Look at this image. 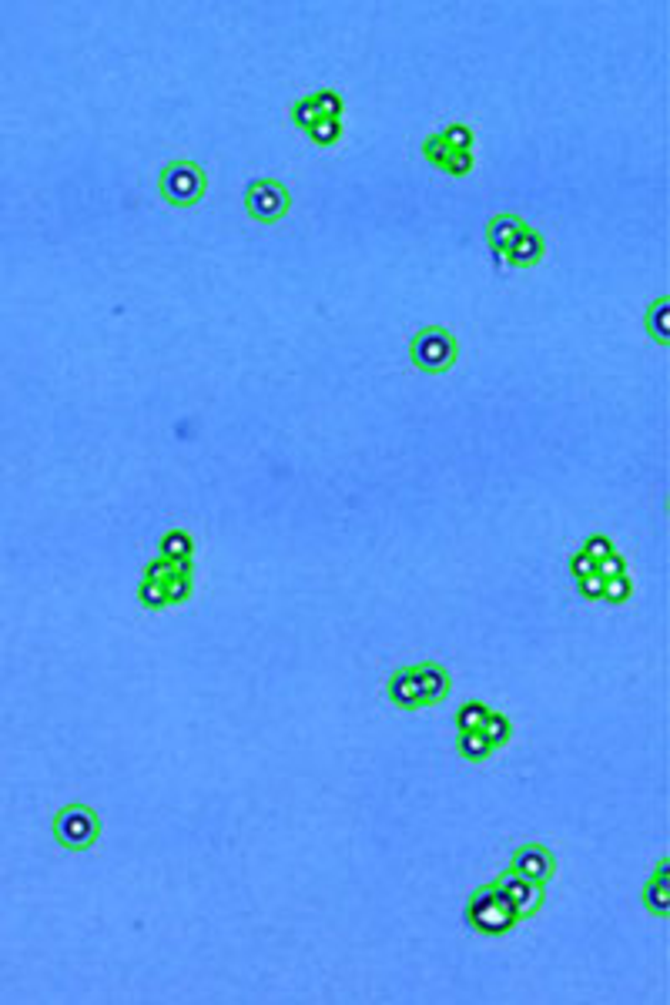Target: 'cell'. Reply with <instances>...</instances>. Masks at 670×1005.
I'll list each match as a JSON object with an SVG mask.
<instances>
[{
    "label": "cell",
    "mask_w": 670,
    "mask_h": 1005,
    "mask_svg": "<svg viewBox=\"0 0 670 1005\" xmlns=\"http://www.w3.org/2000/svg\"><path fill=\"white\" fill-rule=\"evenodd\" d=\"M517 908L510 905V898L493 884H483L476 888L466 902V925L472 932H483V935H506L510 928L517 925Z\"/></svg>",
    "instance_id": "1"
},
{
    "label": "cell",
    "mask_w": 670,
    "mask_h": 1005,
    "mask_svg": "<svg viewBox=\"0 0 670 1005\" xmlns=\"http://www.w3.org/2000/svg\"><path fill=\"white\" fill-rule=\"evenodd\" d=\"M158 188H161V198L175 208H191L205 198V188H209V178L201 171V165L195 161H168L158 175Z\"/></svg>",
    "instance_id": "2"
},
{
    "label": "cell",
    "mask_w": 670,
    "mask_h": 1005,
    "mask_svg": "<svg viewBox=\"0 0 670 1005\" xmlns=\"http://www.w3.org/2000/svg\"><path fill=\"white\" fill-rule=\"evenodd\" d=\"M456 355H460V345L452 339V332L442 329V325L419 329L409 343V359L422 372H446V369H452Z\"/></svg>",
    "instance_id": "3"
},
{
    "label": "cell",
    "mask_w": 670,
    "mask_h": 1005,
    "mask_svg": "<svg viewBox=\"0 0 670 1005\" xmlns=\"http://www.w3.org/2000/svg\"><path fill=\"white\" fill-rule=\"evenodd\" d=\"M101 835V817L88 805H64L54 815V838L67 851H88Z\"/></svg>",
    "instance_id": "4"
},
{
    "label": "cell",
    "mask_w": 670,
    "mask_h": 1005,
    "mask_svg": "<svg viewBox=\"0 0 670 1005\" xmlns=\"http://www.w3.org/2000/svg\"><path fill=\"white\" fill-rule=\"evenodd\" d=\"M292 208V195L282 181H272V178H252L245 185V211L252 215L255 221L262 225H275L282 221Z\"/></svg>",
    "instance_id": "5"
},
{
    "label": "cell",
    "mask_w": 670,
    "mask_h": 1005,
    "mask_svg": "<svg viewBox=\"0 0 670 1005\" xmlns=\"http://www.w3.org/2000/svg\"><path fill=\"white\" fill-rule=\"evenodd\" d=\"M496 888L503 892L506 898H510V905L517 908V918L519 922H527V918H533L543 908V884H533L527 882L523 875H517L513 868L510 872H503L500 878H496Z\"/></svg>",
    "instance_id": "6"
},
{
    "label": "cell",
    "mask_w": 670,
    "mask_h": 1005,
    "mask_svg": "<svg viewBox=\"0 0 670 1005\" xmlns=\"http://www.w3.org/2000/svg\"><path fill=\"white\" fill-rule=\"evenodd\" d=\"M513 872L523 875L533 884H547L553 878V872H557V858H553V851L547 845L529 841V845L517 848V855H513Z\"/></svg>",
    "instance_id": "7"
},
{
    "label": "cell",
    "mask_w": 670,
    "mask_h": 1005,
    "mask_svg": "<svg viewBox=\"0 0 670 1005\" xmlns=\"http://www.w3.org/2000/svg\"><path fill=\"white\" fill-rule=\"evenodd\" d=\"M416 684H419V701H422V707H429V704H440V701L450 697L452 677L442 663L429 661V663H419L416 667Z\"/></svg>",
    "instance_id": "8"
},
{
    "label": "cell",
    "mask_w": 670,
    "mask_h": 1005,
    "mask_svg": "<svg viewBox=\"0 0 670 1005\" xmlns=\"http://www.w3.org/2000/svg\"><path fill=\"white\" fill-rule=\"evenodd\" d=\"M523 228H527V221L519 218V215H493V218H490V225H486V242L493 248L496 262H503L506 255H510V248H513V242L519 238Z\"/></svg>",
    "instance_id": "9"
},
{
    "label": "cell",
    "mask_w": 670,
    "mask_h": 1005,
    "mask_svg": "<svg viewBox=\"0 0 670 1005\" xmlns=\"http://www.w3.org/2000/svg\"><path fill=\"white\" fill-rule=\"evenodd\" d=\"M389 701L403 710H419L422 701H419V684H416V667H399L396 674L389 677Z\"/></svg>",
    "instance_id": "10"
},
{
    "label": "cell",
    "mask_w": 670,
    "mask_h": 1005,
    "mask_svg": "<svg viewBox=\"0 0 670 1005\" xmlns=\"http://www.w3.org/2000/svg\"><path fill=\"white\" fill-rule=\"evenodd\" d=\"M670 862L667 858H660L657 872H654V878L647 882V888H644V905H647V912H654V915L667 918L670 915Z\"/></svg>",
    "instance_id": "11"
},
{
    "label": "cell",
    "mask_w": 670,
    "mask_h": 1005,
    "mask_svg": "<svg viewBox=\"0 0 670 1005\" xmlns=\"http://www.w3.org/2000/svg\"><path fill=\"white\" fill-rule=\"evenodd\" d=\"M543 252H547V245H543V235L537 232V228H523V232H519V238L517 242H513V248H510V255H506V258H510V262H513V266H519V268H529V266H537L539 258H543Z\"/></svg>",
    "instance_id": "12"
},
{
    "label": "cell",
    "mask_w": 670,
    "mask_h": 1005,
    "mask_svg": "<svg viewBox=\"0 0 670 1005\" xmlns=\"http://www.w3.org/2000/svg\"><path fill=\"white\" fill-rule=\"evenodd\" d=\"M644 325H647L654 343L667 345V339H670V302L667 299L654 302V305L647 309V315H644Z\"/></svg>",
    "instance_id": "13"
},
{
    "label": "cell",
    "mask_w": 670,
    "mask_h": 1005,
    "mask_svg": "<svg viewBox=\"0 0 670 1005\" xmlns=\"http://www.w3.org/2000/svg\"><path fill=\"white\" fill-rule=\"evenodd\" d=\"M496 748L483 738V730H460V754L466 761H486Z\"/></svg>",
    "instance_id": "14"
},
{
    "label": "cell",
    "mask_w": 670,
    "mask_h": 1005,
    "mask_svg": "<svg viewBox=\"0 0 670 1005\" xmlns=\"http://www.w3.org/2000/svg\"><path fill=\"white\" fill-rule=\"evenodd\" d=\"M483 738L493 744V748H503L506 740H510V734H513V728H510V718H503V714H496V710H490L483 720Z\"/></svg>",
    "instance_id": "15"
},
{
    "label": "cell",
    "mask_w": 670,
    "mask_h": 1005,
    "mask_svg": "<svg viewBox=\"0 0 670 1005\" xmlns=\"http://www.w3.org/2000/svg\"><path fill=\"white\" fill-rule=\"evenodd\" d=\"M312 98V104L319 108L322 118H329V121H342V94L339 91H316V94H308Z\"/></svg>",
    "instance_id": "16"
},
{
    "label": "cell",
    "mask_w": 670,
    "mask_h": 1005,
    "mask_svg": "<svg viewBox=\"0 0 670 1005\" xmlns=\"http://www.w3.org/2000/svg\"><path fill=\"white\" fill-rule=\"evenodd\" d=\"M161 553H165V560L188 564L191 560V540H188L185 533H168L165 543H161Z\"/></svg>",
    "instance_id": "17"
},
{
    "label": "cell",
    "mask_w": 670,
    "mask_h": 1005,
    "mask_svg": "<svg viewBox=\"0 0 670 1005\" xmlns=\"http://www.w3.org/2000/svg\"><path fill=\"white\" fill-rule=\"evenodd\" d=\"M308 138L316 144H322V148H329V144H335L342 138V121H329V118H319V121L308 128Z\"/></svg>",
    "instance_id": "18"
},
{
    "label": "cell",
    "mask_w": 670,
    "mask_h": 1005,
    "mask_svg": "<svg viewBox=\"0 0 670 1005\" xmlns=\"http://www.w3.org/2000/svg\"><path fill=\"white\" fill-rule=\"evenodd\" d=\"M486 714H490V707L486 704H480V701H470V704H462L460 707V730H480L483 728V720H486Z\"/></svg>",
    "instance_id": "19"
},
{
    "label": "cell",
    "mask_w": 670,
    "mask_h": 1005,
    "mask_svg": "<svg viewBox=\"0 0 670 1005\" xmlns=\"http://www.w3.org/2000/svg\"><path fill=\"white\" fill-rule=\"evenodd\" d=\"M630 594H634V584H630V576L626 574L604 580V600L607 604H624V600H630Z\"/></svg>",
    "instance_id": "20"
},
{
    "label": "cell",
    "mask_w": 670,
    "mask_h": 1005,
    "mask_svg": "<svg viewBox=\"0 0 670 1005\" xmlns=\"http://www.w3.org/2000/svg\"><path fill=\"white\" fill-rule=\"evenodd\" d=\"M422 155H426V161H432L436 168H446V165H450V158L456 155V151L442 144L440 134H432V138H426V141H422Z\"/></svg>",
    "instance_id": "21"
},
{
    "label": "cell",
    "mask_w": 670,
    "mask_h": 1005,
    "mask_svg": "<svg viewBox=\"0 0 670 1005\" xmlns=\"http://www.w3.org/2000/svg\"><path fill=\"white\" fill-rule=\"evenodd\" d=\"M440 138L446 148H452V151H470L472 148V131L466 124H450L446 131H440Z\"/></svg>",
    "instance_id": "22"
},
{
    "label": "cell",
    "mask_w": 670,
    "mask_h": 1005,
    "mask_svg": "<svg viewBox=\"0 0 670 1005\" xmlns=\"http://www.w3.org/2000/svg\"><path fill=\"white\" fill-rule=\"evenodd\" d=\"M319 118H322V114H319V108L312 104V98L296 101V108H292V121H296L298 128H302V131H308V128H312V124L319 121Z\"/></svg>",
    "instance_id": "23"
},
{
    "label": "cell",
    "mask_w": 670,
    "mask_h": 1005,
    "mask_svg": "<svg viewBox=\"0 0 670 1005\" xmlns=\"http://www.w3.org/2000/svg\"><path fill=\"white\" fill-rule=\"evenodd\" d=\"M138 597H141L144 607H165V604H168L161 584H154V580H148V576L141 580V590H138Z\"/></svg>",
    "instance_id": "24"
},
{
    "label": "cell",
    "mask_w": 670,
    "mask_h": 1005,
    "mask_svg": "<svg viewBox=\"0 0 670 1005\" xmlns=\"http://www.w3.org/2000/svg\"><path fill=\"white\" fill-rule=\"evenodd\" d=\"M620 574H626V564H624V556H617V553H610V556H604V560L597 564V576H604V580L620 576Z\"/></svg>",
    "instance_id": "25"
},
{
    "label": "cell",
    "mask_w": 670,
    "mask_h": 1005,
    "mask_svg": "<svg viewBox=\"0 0 670 1005\" xmlns=\"http://www.w3.org/2000/svg\"><path fill=\"white\" fill-rule=\"evenodd\" d=\"M583 553H587V556H590L594 564H600L604 556H610V553H614V546H610V540H607V536H594V540L583 546Z\"/></svg>",
    "instance_id": "26"
},
{
    "label": "cell",
    "mask_w": 670,
    "mask_h": 1005,
    "mask_svg": "<svg viewBox=\"0 0 670 1005\" xmlns=\"http://www.w3.org/2000/svg\"><path fill=\"white\" fill-rule=\"evenodd\" d=\"M580 594L587 600H604V576H597V574L583 576V580H580Z\"/></svg>",
    "instance_id": "27"
},
{
    "label": "cell",
    "mask_w": 670,
    "mask_h": 1005,
    "mask_svg": "<svg viewBox=\"0 0 670 1005\" xmlns=\"http://www.w3.org/2000/svg\"><path fill=\"white\" fill-rule=\"evenodd\" d=\"M570 570H573V576H577V580H583V576H590V574H597V564L594 560H590V556H587V553H577V556H573L570 560Z\"/></svg>",
    "instance_id": "28"
}]
</instances>
